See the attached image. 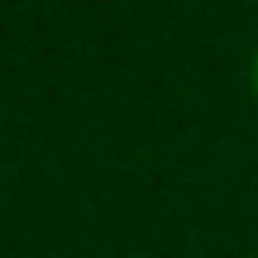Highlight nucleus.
Instances as JSON below:
<instances>
[{"mask_svg":"<svg viewBox=\"0 0 258 258\" xmlns=\"http://www.w3.org/2000/svg\"><path fill=\"white\" fill-rule=\"evenodd\" d=\"M253 86H258V48H253Z\"/></svg>","mask_w":258,"mask_h":258,"instance_id":"1","label":"nucleus"}]
</instances>
